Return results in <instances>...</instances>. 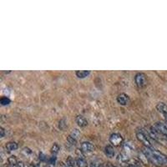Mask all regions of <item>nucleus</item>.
Returning <instances> with one entry per match:
<instances>
[{
  "instance_id": "nucleus-22",
  "label": "nucleus",
  "mask_w": 167,
  "mask_h": 167,
  "mask_svg": "<svg viewBox=\"0 0 167 167\" xmlns=\"http://www.w3.org/2000/svg\"><path fill=\"white\" fill-rule=\"evenodd\" d=\"M90 167H99V165L97 164V163H92V164L90 165Z\"/></svg>"
},
{
  "instance_id": "nucleus-2",
  "label": "nucleus",
  "mask_w": 167,
  "mask_h": 167,
  "mask_svg": "<svg viewBox=\"0 0 167 167\" xmlns=\"http://www.w3.org/2000/svg\"><path fill=\"white\" fill-rule=\"evenodd\" d=\"M136 138L138 139L140 142H141L142 144H144V146L146 147H152V142L154 140L150 137V134L147 130H145L143 128H140L137 129L136 131Z\"/></svg>"
},
{
  "instance_id": "nucleus-14",
  "label": "nucleus",
  "mask_w": 167,
  "mask_h": 167,
  "mask_svg": "<svg viewBox=\"0 0 167 167\" xmlns=\"http://www.w3.org/2000/svg\"><path fill=\"white\" fill-rule=\"evenodd\" d=\"M51 153L53 156H56L57 154L59 153V151H60V145L56 143H54L53 145H52L51 147Z\"/></svg>"
},
{
  "instance_id": "nucleus-4",
  "label": "nucleus",
  "mask_w": 167,
  "mask_h": 167,
  "mask_svg": "<svg viewBox=\"0 0 167 167\" xmlns=\"http://www.w3.org/2000/svg\"><path fill=\"white\" fill-rule=\"evenodd\" d=\"M110 142L113 146L118 147L123 144L124 142V139L120 134L119 133H113L110 137Z\"/></svg>"
},
{
  "instance_id": "nucleus-10",
  "label": "nucleus",
  "mask_w": 167,
  "mask_h": 167,
  "mask_svg": "<svg viewBox=\"0 0 167 167\" xmlns=\"http://www.w3.org/2000/svg\"><path fill=\"white\" fill-rule=\"evenodd\" d=\"M6 150L8 151H14V150H16L19 148V145L16 142L14 141H10L8 142L5 145Z\"/></svg>"
},
{
  "instance_id": "nucleus-15",
  "label": "nucleus",
  "mask_w": 167,
  "mask_h": 167,
  "mask_svg": "<svg viewBox=\"0 0 167 167\" xmlns=\"http://www.w3.org/2000/svg\"><path fill=\"white\" fill-rule=\"evenodd\" d=\"M10 103H11V100H10L8 97L3 96L1 98V99H0V104H1V105H3V106L9 105Z\"/></svg>"
},
{
  "instance_id": "nucleus-1",
  "label": "nucleus",
  "mask_w": 167,
  "mask_h": 167,
  "mask_svg": "<svg viewBox=\"0 0 167 167\" xmlns=\"http://www.w3.org/2000/svg\"><path fill=\"white\" fill-rule=\"evenodd\" d=\"M142 152L146 156L148 161L156 166L161 167L167 165V156L154 148L144 146Z\"/></svg>"
},
{
  "instance_id": "nucleus-20",
  "label": "nucleus",
  "mask_w": 167,
  "mask_h": 167,
  "mask_svg": "<svg viewBox=\"0 0 167 167\" xmlns=\"http://www.w3.org/2000/svg\"><path fill=\"white\" fill-rule=\"evenodd\" d=\"M34 167H48V164L46 165L44 162H40V163H38V164L35 165Z\"/></svg>"
},
{
  "instance_id": "nucleus-6",
  "label": "nucleus",
  "mask_w": 167,
  "mask_h": 167,
  "mask_svg": "<svg viewBox=\"0 0 167 167\" xmlns=\"http://www.w3.org/2000/svg\"><path fill=\"white\" fill-rule=\"evenodd\" d=\"M117 102L120 105H126L130 103V97L126 94L122 93L117 96Z\"/></svg>"
},
{
  "instance_id": "nucleus-7",
  "label": "nucleus",
  "mask_w": 167,
  "mask_h": 167,
  "mask_svg": "<svg viewBox=\"0 0 167 167\" xmlns=\"http://www.w3.org/2000/svg\"><path fill=\"white\" fill-rule=\"evenodd\" d=\"M105 153L106 156L109 157V158H113L115 155V151L113 145H111V144L106 145L105 148Z\"/></svg>"
},
{
  "instance_id": "nucleus-19",
  "label": "nucleus",
  "mask_w": 167,
  "mask_h": 167,
  "mask_svg": "<svg viewBox=\"0 0 167 167\" xmlns=\"http://www.w3.org/2000/svg\"><path fill=\"white\" fill-rule=\"evenodd\" d=\"M40 160L41 162H45L47 161V158H46V156L44 153L40 154Z\"/></svg>"
},
{
  "instance_id": "nucleus-16",
  "label": "nucleus",
  "mask_w": 167,
  "mask_h": 167,
  "mask_svg": "<svg viewBox=\"0 0 167 167\" xmlns=\"http://www.w3.org/2000/svg\"><path fill=\"white\" fill-rule=\"evenodd\" d=\"M69 136H72L74 139L78 140V138H79V136H80V132H79V130H77V129H74V130L71 131V133Z\"/></svg>"
},
{
  "instance_id": "nucleus-23",
  "label": "nucleus",
  "mask_w": 167,
  "mask_h": 167,
  "mask_svg": "<svg viewBox=\"0 0 167 167\" xmlns=\"http://www.w3.org/2000/svg\"><path fill=\"white\" fill-rule=\"evenodd\" d=\"M109 167H115V166H114L112 165H109Z\"/></svg>"
},
{
  "instance_id": "nucleus-21",
  "label": "nucleus",
  "mask_w": 167,
  "mask_h": 167,
  "mask_svg": "<svg viewBox=\"0 0 167 167\" xmlns=\"http://www.w3.org/2000/svg\"><path fill=\"white\" fill-rule=\"evenodd\" d=\"M5 136V131H4V129L3 127L0 128V137L1 138H3Z\"/></svg>"
},
{
  "instance_id": "nucleus-18",
  "label": "nucleus",
  "mask_w": 167,
  "mask_h": 167,
  "mask_svg": "<svg viewBox=\"0 0 167 167\" xmlns=\"http://www.w3.org/2000/svg\"><path fill=\"white\" fill-rule=\"evenodd\" d=\"M67 142H68V144H71V145H73V146H74V145H75V144H76L77 140L74 139L72 136H69L68 138H67Z\"/></svg>"
},
{
  "instance_id": "nucleus-11",
  "label": "nucleus",
  "mask_w": 167,
  "mask_h": 167,
  "mask_svg": "<svg viewBox=\"0 0 167 167\" xmlns=\"http://www.w3.org/2000/svg\"><path fill=\"white\" fill-rule=\"evenodd\" d=\"M76 76L79 79H85L86 77H88L90 74V70H78L75 72Z\"/></svg>"
},
{
  "instance_id": "nucleus-3",
  "label": "nucleus",
  "mask_w": 167,
  "mask_h": 167,
  "mask_svg": "<svg viewBox=\"0 0 167 167\" xmlns=\"http://www.w3.org/2000/svg\"><path fill=\"white\" fill-rule=\"evenodd\" d=\"M135 82L139 88H144L147 85V76L144 73H137L135 76Z\"/></svg>"
},
{
  "instance_id": "nucleus-12",
  "label": "nucleus",
  "mask_w": 167,
  "mask_h": 167,
  "mask_svg": "<svg viewBox=\"0 0 167 167\" xmlns=\"http://www.w3.org/2000/svg\"><path fill=\"white\" fill-rule=\"evenodd\" d=\"M76 164L78 167H87V161L85 157H78L76 160Z\"/></svg>"
},
{
  "instance_id": "nucleus-8",
  "label": "nucleus",
  "mask_w": 167,
  "mask_h": 167,
  "mask_svg": "<svg viewBox=\"0 0 167 167\" xmlns=\"http://www.w3.org/2000/svg\"><path fill=\"white\" fill-rule=\"evenodd\" d=\"M75 120H76V123L78 124V125L80 126V127H85V126H87V125H88L87 119H85V117L82 115H77Z\"/></svg>"
},
{
  "instance_id": "nucleus-9",
  "label": "nucleus",
  "mask_w": 167,
  "mask_h": 167,
  "mask_svg": "<svg viewBox=\"0 0 167 167\" xmlns=\"http://www.w3.org/2000/svg\"><path fill=\"white\" fill-rule=\"evenodd\" d=\"M156 109L158 110L159 112H161L164 115L167 122V105H165L164 103H159L158 105H156Z\"/></svg>"
},
{
  "instance_id": "nucleus-5",
  "label": "nucleus",
  "mask_w": 167,
  "mask_h": 167,
  "mask_svg": "<svg viewBox=\"0 0 167 167\" xmlns=\"http://www.w3.org/2000/svg\"><path fill=\"white\" fill-rule=\"evenodd\" d=\"M80 147H81V150L85 153H90L94 150V146L93 145V144L87 141L83 142Z\"/></svg>"
},
{
  "instance_id": "nucleus-17",
  "label": "nucleus",
  "mask_w": 167,
  "mask_h": 167,
  "mask_svg": "<svg viewBox=\"0 0 167 167\" xmlns=\"http://www.w3.org/2000/svg\"><path fill=\"white\" fill-rule=\"evenodd\" d=\"M76 163V161H74V158H72L71 156H69L68 158L66 159V163L65 164L67 165H70V166H74V164Z\"/></svg>"
},
{
  "instance_id": "nucleus-13",
  "label": "nucleus",
  "mask_w": 167,
  "mask_h": 167,
  "mask_svg": "<svg viewBox=\"0 0 167 167\" xmlns=\"http://www.w3.org/2000/svg\"><path fill=\"white\" fill-rule=\"evenodd\" d=\"M8 162H9V165H12V166H15V165H17L19 160H18L16 156H12L8 159Z\"/></svg>"
}]
</instances>
